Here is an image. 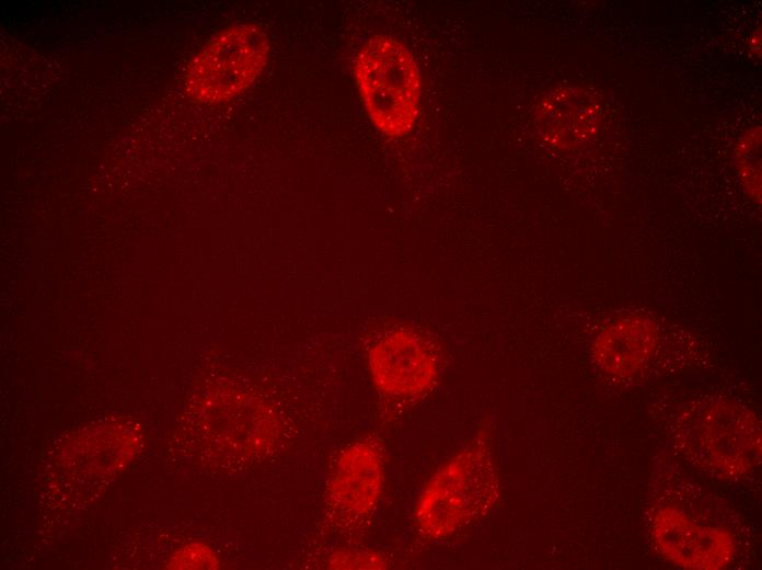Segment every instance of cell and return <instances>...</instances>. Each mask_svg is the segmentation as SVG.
Wrapping results in <instances>:
<instances>
[{
	"label": "cell",
	"mask_w": 762,
	"mask_h": 570,
	"mask_svg": "<svg viewBox=\"0 0 762 570\" xmlns=\"http://www.w3.org/2000/svg\"><path fill=\"white\" fill-rule=\"evenodd\" d=\"M215 551L203 543H190L177 550L168 563L169 569H218Z\"/></svg>",
	"instance_id": "8fae6325"
},
{
	"label": "cell",
	"mask_w": 762,
	"mask_h": 570,
	"mask_svg": "<svg viewBox=\"0 0 762 570\" xmlns=\"http://www.w3.org/2000/svg\"><path fill=\"white\" fill-rule=\"evenodd\" d=\"M688 454L698 464L728 477H740L761 459V426L743 407L717 403L688 422L683 434Z\"/></svg>",
	"instance_id": "277c9868"
},
{
	"label": "cell",
	"mask_w": 762,
	"mask_h": 570,
	"mask_svg": "<svg viewBox=\"0 0 762 570\" xmlns=\"http://www.w3.org/2000/svg\"><path fill=\"white\" fill-rule=\"evenodd\" d=\"M384 461L379 445L357 441L344 448L326 487L328 512L345 524L367 520L377 509L384 487Z\"/></svg>",
	"instance_id": "5b68a950"
},
{
	"label": "cell",
	"mask_w": 762,
	"mask_h": 570,
	"mask_svg": "<svg viewBox=\"0 0 762 570\" xmlns=\"http://www.w3.org/2000/svg\"><path fill=\"white\" fill-rule=\"evenodd\" d=\"M651 534L661 555L684 569L719 570L729 565L735 554L730 533L700 525L673 506L656 511Z\"/></svg>",
	"instance_id": "8992f818"
},
{
	"label": "cell",
	"mask_w": 762,
	"mask_h": 570,
	"mask_svg": "<svg viewBox=\"0 0 762 570\" xmlns=\"http://www.w3.org/2000/svg\"><path fill=\"white\" fill-rule=\"evenodd\" d=\"M354 76L372 124L389 137H401L415 125L420 75L407 47L394 37L369 38L355 58Z\"/></svg>",
	"instance_id": "7a4b0ae2"
},
{
	"label": "cell",
	"mask_w": 762,
	"mask_h": 570,
	"mask_svg": "<svg viewBox=\"0 0 762 570\" xmlns=\"http://www.w3.org/2000/svg\"><path fill=\"white\" fill-rule=\"evenodd\" d=\"M269 41L257 25L241 23L213 35L189 62L184 86L195 102L213 104L244 92L261 75Z\"/></svg>",
	"instance_id": "3957f363"
},
{
	"label": "cell",
	"mask_w": 762,
	"mask_h": 570,
	"mask_svg": "<svg viewBox=\"0 0 762 570\" xmlns=\"http://www.w3.org/2000/svg\"><path fill=\"white\" fill-rule=\"evenodd\" d=\"M499 481L490 445L475 438L428 479L414 509L417 531L429 540L449 537L496 503Z\"/></svg>",
	"instance_id": "6da1fadb"
},
{
	"label": "cell",
	"mask_w": 762,
	"mask_h": 570,
	"mask_svg": "<svg viewBox=\"0 0 762 570\" xmlns=\"http://www.w3.org/2000/svg\"><path fill=\"white\" fill-rule=\"evenodd\" d=\"M736 157L743 181L754 197H760L761 128L746 133L736 147Z\"/></svg>",
	"instance_id": "30bf717a"
},
{
	"label": "cell",
	"mask_w": 762,
	"mask_h": 570,
	"mask_svg": "<svg viewBox=\"0 0 762 570\" xmlns=\"http://www.w3.org/2000/svg\"><path fill=\"white\" fill-rule=\"evenodd\" d=\"M656 341L653 326L643 320H626L605 330L594 345L599 364L616 375H628L649 357Z\"/></svg>",
	"instance_id": "9c48e42d"
},
{
	"label": "cell",
	"mask_w": 762,
	"mask_h": 570,
	"mask_svg": "<svg viewBox=\"0 0 762 570\" xmlns=\"http://www.w3.org/2000/svg\"><path fill=\"white\" fill-rule=\"evenodd\" d=\"M369 366L377 387L396 397L423 394L436 375L428 346L405 331L391 332L378 341L370 351Z\"/></svg>",
	"instance_id": "52a82bcc"
},
{
	"label": "cell",
	"mask_w": 762,
	"mask_h": 570,
	"mask_svg": "<svg viewBox=\"0 0 762 570\" xmlns=\"http://www.w3.org/2000/svg\"><path fill=\"white\" fill-rule=\"evenodd\" d=\"M384 558L373 550L343 549L332 554L327 561L331 569H383Z\"/></svg>",
	"instance_id": "7c38bea8"
},
{
	"label": "cell",
	"mask_w": 762,
	"mask_h": 570,
	"mask_svg": "<svg viewBox=\"0 0 762 570\" xmlns=\"http://www.w3.org/2000/svg\"><path fill=\"white\" fill-rule=\"evenodd\" d=\"M601 122V106L586 89L561 87L539 103L534 123L542 139L556 149L575 148L590 139Z\"/></svg>",
	"instance_id": "ba28073f"
}]
</instances>
